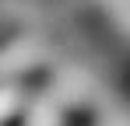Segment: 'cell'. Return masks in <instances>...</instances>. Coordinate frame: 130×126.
<instances>
[{"label": "cell", "mask_w": 130, "mask_h": 126, "mask_svg": "<svg viewBox=\"0 0 130 126\" xmlns=\"http://www.w3.org/2000/svg\"><path fill=\"white\" fill-rule=\"evenodd\" d=\"M28 126H56V109L46 105V102H39L32 109V116H28Z\"/></svg>", "instance_id": "1"}, {"label": "cell", "mask_w": 130, "mask_h": 126, "mask_svg": "<svg viewBox=\"0 0 130 126\" xmlns=\"http://www.w3.org/2000/svg\"><path fill=\"white\" fill-rule=\"evenodd\" d=\"M14 102H18V95H14L11 88H0V119H7V116H11Z\"/></svg>", "instance_id": "2"}]
</instances>
